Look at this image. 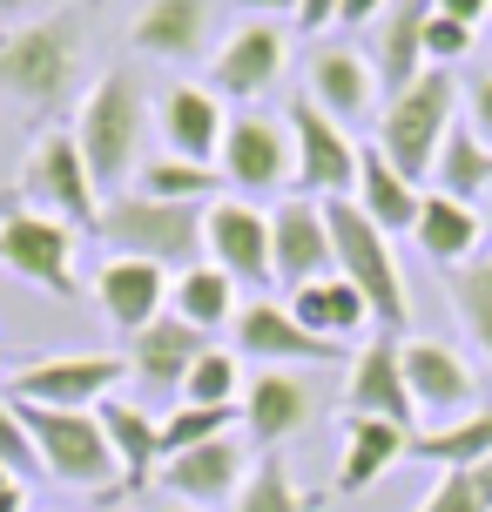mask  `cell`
I'll use <instances>...</instances> for the list:
<instances>
[{"label": "cell", "instance_id": "6da1fadb", "mask_svg": "<svg viewBox=\"0 0 492 512\" xmlns=\"http://www.w3.org/2000/svg\"><path fill=\"white\" fill-rule=\"evenodd\" d=\"M142 142H149V95H142V81L129 68H102V81L75 108V149L88 162L95 189H129L135 169L149 162Z\"/></svg>", "mask_w": 492, "mask_h": 512}, {"label": "cell", "instance_id": "7a4b0ae2", "mask_svg": "<svg viewBox=\"0 0 492 512\" xmlns=\"http://www.w3.org/2000/svg\"><path fill=\"white\" fill-rule=\"evenodd\" d=\"M459 108H466V81L452 68H425L412 88L385 95V108H378V149H385V162L398 176L425 182L445 149V135L459 128Z\"/></svg>", "mask_w": 492, "mask_h": 512}, {"label": "cell", "instance_id": "3957f363", "mask_svg": "<svg viewBox=\"0 0 492 512\" xmlns=\"http://www.w3.org/2000/svg\"><path fill=\"white\" fill-rule=\"evenodd\" d=\"M203 216L209 209L196 203H156V196H142V189H122V196H108L102 203V236L115 256H142V263H162L169 277L189 270V263H203Z\"/></svg>", "mask_w": 492, "mask_h": 512}, {"label": "cell", "instance_id": "277c9868", "mask_svg": "<svg viewBox=\"0 0 492 512\" xmlns=\"http://www.w3.org/2000/svg\"><path fill=\"white\" fill-rule=\"evenodd\" d=\"M75 61H81V21L68 7L21 27H0V95H14L21 108L61 102L75 81Z\"/></svg>", "mask_w": 492, "mask_h": 512}, {"label": "cell", "instance_id": "5b68a950", "mask_svg": "<svg viewBox=\"0 0 492 512\" xmlns=\"http://www.w3.org/2000/svg\"><path fill=\"white\" fill-rule=\"evenodd\" d=\"M21 405V398H14ZM27 432H34V452H41V472L54 486L95 492V499H122V465H115V445H108L102 418L95 411H54V405H21Z\"/></svg>", "mask_w": 492, "mask_h": 512}, {"label": "cell", "instance_id": "8992f818", "mask_svg": "<svg viewBox=\"0 0 492 512\" xmlns=\"http://www.w3.org/2000/svg\"><path fill=\"white\" fill-rule=\"evenodd\" d=\"M324 223H331V256H337V277L344 283H358L364 290V304H371V324L378 331H405V277H398V256H391L385 230L364 216L351 196L344 203H324Z\"/></svg>", "mask_w": 492, "mask_h": 512}, {"label": "cell", "instance_id": "52a82bcc", "mask_svg": "<svg viewBox=\"0 0 492 512\" xmlns=\"http://www.w3.org/2000/svg\"><path fill=\"white\" fill-rule=\"evenodd\" d=\"M14 196H21L27 209L54 216V223L81 230V236H95V223H102V189H95V176H88V162H81V149H75V128L34 135Z\"/></svg>", "mask_w": 492, "mask_h": 512}, {"label": "cell", "instance_id": "ba28073f", "mask_svg": "<svg viewBox=\"0 0 492 512\" xmlns=\"http://www.w3.org/2000/svg\"><path fill=\"white\" fill-rule=\"evenodd\" d=\"M75 250H81V230L27 209L21 196H0V270H14L21 283L48 290V297H81Z\"/></svg>", "mask_w": 492, "mask_h": 512}, {"label": "cell", "instance_id": "9c48e42d", "mask_svg": "<svg viewBox=\"0 0 492 512\" xmlns=\"http://www.w3.org/2000/svg\"><path fill=\"white\" fill-rule=\"evenodd\" d=\"M122 378H129L122 351H48V358H27L7 371V398L54 411H95L102 398H115Z\"/></svg>", "mask_w": 492, "mask_h": 512}, {"label": "cell", "instance_id": "30bf717a", "mask_svg": "<svg viewBox=\"0 0 492 512\" xmlns=\"http://www.w3.org/2000/svg\"><path fill=\"white\" fill-rule=\"evenodd\" d=\"M284 128H290V149H297V196H317V203L358 196V142H351V128L331 122L311 95L290 102Z\"/></svg>", "mask_w": 492, "mask_h": 512}, {"label": "cell", "instance_id": "8fae6325", "mask_svg": "<svg viewBox=\"0 0 492 512\" xmlns=\"http://www.w3.org/2000/svg\"><path fill=\"white\" fill-rule=\"evenodd\" d=\"M216 169H223V182H230V189H243V196H270V189L297 182V149H290V128L270 122V115H257V108L230 115Z\"/></svg>", "mask_w": 492, "mask_h": 512}, {"label": "cell", "instance_id": "7c38bea8", "mask_svg": "<svg viewBox=\"0 0 492 512\" xmlns=\"http://www.w3.org/2000/svg\"><path fill=\"white\" fill-rule=\"evenodd\" d=\"M203 250H209V263H216L236 290H257V297H263V290L277 283V263H270V216H263L257 203H243V196L209 203Z\"/></svg>", "mask_w": 492, "mask_h": 512}, {"label": "cell", "instance_id": "4fadbf2b", "mask_svg": "<svg viewBox=\"0 0 492 512\" xmlns=\"http://www.w3.org/2000/svg\"><path fill=\"white\" fill-rule=\"evenodd\" d=\"M169 290H176V277H169L162 263L108 256L102 270H95V283H88V304L102 310L122 337H135V331H149L156 317H169Z\"/></svg>", "mask_w": 492, "mask_h": 512}, {"label": "cell", "instance_id": "5bb4252c", "mask_svg": "<svg viewBox=\"0 0 492 512\" xmlns=\"http://www.w3.org/2000/svg\"><path fill=\"white\" fill-rule=\"evenodd\" d=\"M344 405L418 432V405H412V384H405V337L378 331L371 344L351 351V364H344Z\"/></svg>", "mask_w": 492, "mask_h": 512}, {"label": "cell", "instance_id": "9a60e30c", "mask_svg": "<svg viewBox=\"0 0 492 512\" xmlns=\"http://www.w3.org/2000/svg\"><path fill=\"white\" fill-rule=\"evenodd\" d=\"M284 61H290L284 27L277 21H243V27H230V41L209 61V95H223V102H257L263 88L284 75Z\"/></svg>", "mask_w": 492, "mask_h": 512}, {"label": "cell", "instance_id": "2e32d148", "mask_svg": "<svg viewBox=\"0 0 492 512\" xmlns=\"http://www.w3.org/2000/svg\"><path fill=\"white\" fill-rule=\"evenodd\" d=\"M270 263H277V283L284 290H304V283L331 277V223H324V203L317 196H284L270 209Z\"/></svg>", "mask_w": 492, "mask_h": 512}, {"label": "cell", "instance_id": "e0dca14e", "mask_svg": "<svg viewBox=\"0 0 492 512\" xmlns=\"http://www.w3.org/2000/svg\"><path fill=\"white\" fill-rule=\"evenodd\" d=\"M304 425H317V384L290 364H263L257 378L243 384V432L257 438L263 452H277Z\"/></svg>", "mask_w": 492, "mask_h": 512}, {"label": "cell", "instance_id": "ac0fdd59", "mask_svg": "<svg viewBox=\"0 0 492 512\" xmlns=\"http://www.w3.org/2000/svg\"><path fill=\"white\" fill-rule=\"evenodd\" d=\"M250 452H243V438H209V445H189V452H169L162 459V492L169 499H182V506H223L230 499L236 506V492H243V479H250Z\"/></svg>", "mask_w": 492, "mask_h": 512}, {"label": "cell", "instance_id": "d6986e66", "mask_svg": "<svg viewBox=\"0 0 492 512\" xmlns=\"http://www.w3.org/2000/svg\"><path fill=\"white\" fill-rule=\"evenodd\" d=\"M405 384H412L418 418H466L479 411V371L439 337H405Z\"/></svg>", "mask_w": 492, "mask_h": 512}, {"label": "cell", "instance_id": "ffe728a7", "mask_svg": "<svg viewBox=\"0 0 492 512\" xmlns=\"http://www.w3.org/2000/svg\"><path fill=\"white\" fill-rule=\"evenodd\" d=\"M230 337H236L230 351H250V358H263V364H337V358H351L344 344L304 331V324L290 317V304H270V297H250V304L236 310Z\"/></svg>", "mask_w": 492, "mask_h": 512}, {"label": "cell", "instance_id": "44dd1931", "mask_svg": "<svg viewBox=\"0 0 492 512\" xmlns=\"http://www.w3.org/2000/svg\"><path fill=\"white\" fill-rule=\"evenodd\" d=\"M209 27H216L209 0H142L129 21V48L149 61H169V68H189L209 54Z\"/></svg>", "mask_w": 492, "mask_h": 512}, {"label": "cell", "instance_id": "7402d4cb", "mask_svg": "<svg viewBox=\"0 0 492 512\" xmlns=\"http://www.w3.org/2000/svg\"><path fill=\"white\" fill-rule=\"evenodd\" d=\"M304 95H311L331 122H364L371 115V102H378V68L364 61L358 48H344V41H331V48H311V68H304Z\"/></svg>", "mask_w": 492, "mask_h": 512}, {"label": "cell", "instance_id": "603a6c76", "mask_svg": "<svg viewBox=\"0 0 492 512\" xmlns=\"http://www.w3.org/2000/svg\"><path fill=\"white\" fill-rule=\"evenodd\" d=\"M209 351V337L196 331V324H182V317H156L149 331L129 337V378H142L149 391H162V398H182V378H189V364Z\"/></svg>", "mask_w": 492, "mask_h": 512}, {"label": "cell", "instance_id": "cb8c5ba5", "mask_svg": "<svg viewBox=\"0 0 492 512\" xmlns=\"http://www.w3.org/2000/svg\"><path fill=\"white\" fill-rule=\"evenodd\" d=\"M412 459V425H391L371 411H344V465H337V492H371L391 465Z\"/></svg>", "mask_w": 492, "mask_h": 512}, {"label": "cell", "instance_id": "d4e9b609", "mask_svg": "<svg viewBox=\"0 0 492 512\" xmlns=\"http://www.w3.org/2000/svg\"><path fill=\"white\" fill-rule=\"evenodd\" d=\"M223 128H230L223 95H209V88H196V81H182V88L162 95V142H169V155L216 169V155H223Z\"/></svg>", "mask_w": 492, "mask_h": 512}, {"label": "cell", "instance_id": "484cf974", "mask_svg": "<svg viewBox=\"0 0 492 512\" xmlns=\"http://www.w3.org/2000/svg\"><path fill=\"white\" fill-rule=\"evenodd\" d=\"M108 445H115V465H122V492H149L162 472V418L156 411L129 405V398H102L95 405Z\"/></svg>", "mask_w": 492, "mask_h": 512}, {"label": "cell", "instance_id": "4316f807", "mask_svg": "<svg viewBox=\"0 0 492 512\" xmlns=\"http://www.w3.org/2000/svg\"><path fill=\"white\" fill-rule=\"evenodd\" d=\"M284 304H290V317H297L304 331L331 337V344H344V351H358V337L371 331V304H364V290H358V283H344L337 270H331V277H317V283H304V290H290Z\"/></svg>", "mask_w": 492, "mask_h": 512}, {"label": "cell", "instance_id": "83f0119b", "mask_svg": "<svg viewBox=\"0 0 492 512\" xmlns=\"http://www.w3.org/2000/svg\"><path fill=\"white\" fill-rule=\"evenodd\" d=\"M412 236H418V250L432 256V263H452V270H466V263H479V243H486V216L472 203H452V196H425L418 203V223H412Z\"/></svg>", "mask_w": 492, "mask_h": 512}, {"label": "cell", "instance_id": "f1b7e54d", "mask_svg": "<svg viewBox=\"0 0 492 512\" xmlns=\"http://www.w3.org/2000/svg\"><path fill=\"white\" fill-rule=\"evenodd\" d=\"M425 21H432V0H398L385 21H378L371 68H378V88L385 95H398V88H412L425 75Z\"/></svg>", "mask_w": 492, "mask_h": 512}, {"label": "cell", "instance_id": "f546056e", "mask_svg": "<svg viewBox=\"0 0 492 512\" xmlns=\"http://www.w3.org/2000/svg\"><path fill=\"white\" fill-rule=\"evenodd\" d=\"M351 203H358L364 216H371V223L391 236V230H412V223H418L425 189H418L412 176H398L378 142H364V149H358V196H351Z\"/></svg>", "mask_w": 492, "mask_h": 512}, {"label": "cell", "instance_id": "4dcf8cb0", "mask_svg": "<svg viewBox=\"0 0 492 512\" xmlns=\"http://www.w3.org/2000/svg\"><path fill=\"white\" fill-rule=\"evenodd\" d=\"M236 297H243V290H236V283L203 256V263L176 270V290H169V317H182V324H196L203 337H216V331H230V324H236V310H243Z\"/></svg>", "mask_w": 492, "mask_h": 512}, {"label": "cell", "instance_id": "1f68e13d", "mask_svg": "<svg viewBox=\"0 0 492 512\" xmlns=\"http://www.w3.org/2000/svg\"><path fill=\"white\" fill-rule=\"evenodd\" d=\"M412 459H432L445 472H466V465L492 459V405L466 411V418H445L439 432H412Z\"/></svg>", "mask_w": 492, "mask_h": 512}, {"label": "cell", "instance_id": "d6a6232c", "mask_svg": "<svg viewBox=\"0 0 492 512\" xmlns=\"http://www.w3.org/2000/svg\"><path fill=\"white\" fill-rule=\"evenodd\" d=\"M432 182H439V196H452V203L492 196V149L472 135V122H459L452 135H445L439 162H432Z\"/></svg>", "mask_w": 492, "mask_h": 512}, {"label": "cell", "instance_id": "836d02e7", "mask_svg": "<svg viewBox=\"0 0 492 512\" xmlns=\"http://www.w3.org/2000/svg\"><path fill=\"white\" fill-rule=\"evenodd\" d=\"M135 189L142 196H156V203H196L209 209V189H216V169H203V162H182V155H149L142 169H135Z\"/></svg>", "mask_w": 492, "mask_h": 512}, {"label": "cell", "instance_id": "e575fe53", "mask_svg": "<svg viewBox=\"0 0 492 512\" xmlns=\"http://www.w3.org/2000/svg\"><path fill=\"white\" fill-rule=\"evenodd\" d=\"M243 358L223 351V344H209L203 358L189 364V378H182V398L176 405H243Z\"/></svg>", "mask_w": 492, "mask_h": 512}, {"label": "cell", "instance_id": "d590c367", "mask_svg": "<svg viewBox=\"0 0 492 512\" xmlns=\"http://www.w3.org/2000/svg\"><path fill=\"white\" fill-rule=\"evenodd\" d=\"M236 512H317V499L297 492V479H290V465L277 459V452H263V459L250 465L243 492H236Z\"/></svg>", "mask_w": 492, "mask_h": 512}, {"label": "cell", "instance_id": "8d00e7d4", "mask_svg": "<svg viewBox=\"0 0 492 512\" xmlns=\"http://www.w3.org/2000/svg\"><path fill=\"white\" fill-rule=\"evenodd\" d=\"M243 425V405H176L162 411V459L169 452H189V445H209V438H230Z\"/></svg>", "mask_w": 492, "mask_h": 512}, {"label": "cell", "instance_id": "74e56055", "mask_svg": "<svg viewBox=\"0 0 492 512\" xmlns=\"http://www.w3.org/2000/svg\"><path fill=\"white\" fill-rule=\"evenodd\" d=\"M452 310H459V324L472 331V344L492 364V256H479V263H466L452 277Z\"/></svg>", "mask_w": 492, "mask_h": 512}, {"label": "cell", "instance_id": "f35d334b", "mask_svg": "<svg viewBox=\"0 0 492 512\" xmlns=\"http://www.w3.org/2000/svg\"><path fill=\"white\" fill-rule=\"evenodd\" d=\"M0 465L14 472V479H48L41 472V452H34V432H27V418H21V405L0 391Z\"/></svg>", "mask_w": 492, "mask_h": 512}, {"label": "cell", "instance_id": "ab89813d", "mask_svg": "<svg viewBox=\"0 0 492 512\" xmlns=\"http://www.w3.org/2000/svg\"><path fill=\"white\" fill-rule=\"evenodd\" d=\"M472 41H479V27H466V21H452V14L432 7V21H425V68H452V61H466Z\"/></svg>", "mask_w": 492, "mask_h": 512}, {"label": "cell", "instance_id": "60d3db41", "mask_svg": "<svg viewBox=\"0 0 492 512\" xmlns=\"http://www.w3.org/2000/svg\"><path fill=\"white\" fill-rule=\"evenodd\" d=\"M418 512H492L472 486V472H439V486L418 499Z\"/></svg>", "mask_w": 492, "mask_h": 512}, {"label": "cell", "instance_id": "b9f144b4", "mask_svg": "<svg viewBox=\"0 0 492 512\" xmlns=\"http://www.w3.org/2000/svg\"><path fill=\"white\" fill-rule=\"evenodd\" d=\"M466 115H472V135L492 149V75H472L466 81Z\"/></svg>", "mask_w": 492, "mask_h": 512}, {"label": "cell", "instance_id": "7bdbcfd3", "mask_svg": "<svg viewBox=\"0 0 492 512\" xmlns=\"http://www.w3.org/2000/svg\"><path fill=\"white\" fill-rule=\"evenodd\" d=\"M41 14H61V0H0V27L41 21Z\"/></svg>", "mask_w": 492, "mask_h": 512}, {"label": "cell", "instance_id": "ee69618b", "mask_svg": "<svg viewBox=\"0 0 492 512\" xmlns=\"http://www.w3.org/2000/svg\"><path fill=\"white\" fill-rule=\"evenodd\" d=\"M385 0H337V27H378Z\"/></svg>", "mask_w": 492, "mask_h": 512}, {"label": "cell", "instance_id": "f6af8a7d", "mask_svg": "<svg viewBox=\"0 0 492 512\" xmlns=\"http://www.w3.org/2000/svg\"><path fill=\"white\" fill-rule=\"evenodd\" d=\"M439 14H452V21H466V27H479V21H492V0H432Z\"/></svg>", "mask_w": 492, "mask_h": 512}, {"label": "cell", "instance_id": "bcb514c9", "mask_svg": "<svg viewBox=\"0 0 492 512\" xmlns=\"http://www.w3.org/2000/svg\"><path fill=\"white\" fill-rule=\"evenodd\" d=\"M297 27H337V0H297Z\"/></svg>", "mask_w": 492, "mask_h": 512}, {"label": "cell", "instance_id": "7dc6e473", "mask_svg": "<svg viewBox=\"0 0 492 512\" xmlns=\"http://www.w3.org/2000/svg\"><path fill=\"white\" fill-rule=\"evenodd\" d=\"M250 21H284V14H297V0H236Z\"/></svg>", "mask_w": 492, "mask_h": 512}, {"label": "cell", "instance_id": "c3c4849f", "mask_svg": "<svg viewBox=\"0 0 492 512\" xmlns=\"http://www.w3.org/2000/svg\"><path fill=\"white\" fill-rule=\"evenodd\" d=\"M466 472H472V486H479V499H486V506H492V459H479V465H466Z\"/></svg>", "mask_w": 492, "mask_h": 512}, {"label": "cell", "instance_id": "681fc988", "mask_svg": "<svg viewBox=\"0 0 492 512\" xmlns=\"http://www.w3.org/2000/svg\"><path fill=\"white\" fill-rule=\"evenodd\" d=\"M0 512H27V492H21V486H7V492H0Z\"/></svg>", "mask_w": 492, "mask_h": 512}, {"label": "cell", "instance_id": "f907efd6", "mask_svg": "<svg viewBox=\"0 0 492 512\" xmlns=\"http://www.w3.org/2000/svg\"><path fill=\"white\" fill-rule=\"evenodd\" d=\"M156 512H203V506H182V499H169V506H156Z\"/></svg>", "mask_w": 492, "mask_h": 512}, {"label": "cell", "instance_id": "816d5d0a", "mask_svg": "<svg viewBox=\"0 0 492 512\" xmlns=\"http://www.w3.org/2000/svg\"><path fill=\"white\" fill-rule=\"evenodd\" d=\"M7 486H21V479H14V472H7V465H0V492H7Z\"/></svg>", "mask_w": 492, "mask_h": 512}, {"label": "cell", "instance_id": "f5cc1de1", "mask_svg": "<svg viewBox=\"0 0 492 512\" xmlns=\"http://www.w3.org/2000/svg\"><path fill=\"white\" fill-rule=\"evenodd\" d=\"M486 243H492V196H486Z\"/></svg>", "mask_w": 492, "mask_h": 512}]
</instances>
